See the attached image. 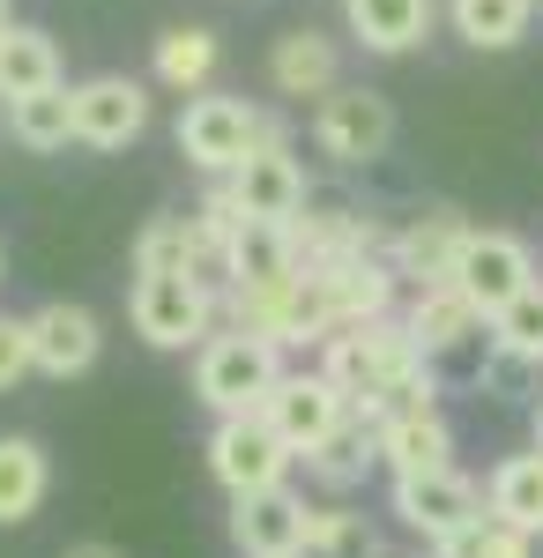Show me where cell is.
Masks as SVG:
<instances>
[{"label":"cell","mask_w":543,"mask_h":558,"mask_svg":"<svg viewBox=\"0 0 543 558\" xmlns=\"http://www.w3.org/2000/svg\"><path fill=\"white\" fill-rule=\"evenodd\" d=\"M45 447L38 439H0V529H15V521H31L45 507Z\"/></svg>","instance_id":"obj_27"},{"label":"cell","mask_w":543,"mask_h":558,"mask_svg":"<svg viewBox=\"0 0 543 558\" xmlns=\"http://www.w3.org/2000/svg\"><path fill=\"white\" fill-rule=\"evenodd\" d=\"M216 283L209 276H186V268H134V291H126V320L149 350H186L209 336L216 320Z\"/></svg>","instance_id":"obj_4"},{"label":"cell","mask_w":543,"mask_h":558,"mask_svg":"<svg viewBox=\"0 0 543 558\" xmlns=\"http://www.w3.org/2000/svg\"><path fill=\"white\" fill-rule=\"evenodd\" d=\"M23 373H38V350H31V320L0 313V395L23 380Z\"/></svg>","instance_id":"obj_32"},{"label":"cell","mask_w":543,"mask_h":558,"mask_svg":"<svg viewBox=\"0 0 543 558\" xmlns=\"http://www.w3.org/2000/svg\"><path fill=\"white\" fill-rule=\"evenodd\" d=\"M261 134H268V120L253 112L246 97H209V89H202V97L179 112V157H186L194 172H209V179H231L253 149H261Z\"/></svg>","instance_id":"obj_5"},{"label":"cell","mask_w":543,"mask_h":558,"mask_svg":"<svg viewBox=\"0 0 543 558\" xmlns=\"http://www.w3.org/2000/svg\"><path fill=\"white\" fill-rule=\"evenodd\" d=\"M8 142H15V149H31V157L68 149V142H75V89L52 83V89L15 97V105H8Z\"/></svg>","instance_id":"obj_22"},{"label":"cell","mask_w":543,"mask_h":558,"mask_svg":"<svg viewBox=\"0 0 543 558\" xmlns=\"http://www.w3.org/2000/svg\"><path fill=\"white\" fill-rule=\"evenodd\" d=\"M60 558H126V551H112V544H68Z\"/></svg>","instance_id":"obj_33"},{"label":"cell","mask_w":543,"mask_h":558,"mask_svg":"<svg viewBox=\"0 0 543 558\" xmlns=\"http://www.w3.org/2000/svg\"><path fill=\"white\" fill-rule=\"evenodd\" d=\"M536 8H543V0H536Z\"/></svg>","instance_id":"obj_38"},{"label":"cell","mask_w":543,"mask_h":558,"mask_svg":"<svg viewBox=\"0 0 543 558\" xmlns=\"http://www.w3.org/2000/svg\"><path fill=\"white\" fill-rule=\"evenodd\" d=\"M276 558H305V551H276Z\"/></svg>","instance_id":"obj_37"},{"label":"cell","mask_w":543,"mask_h":558,"mask_svg":"<svg viewBox=\"0 0 543 558\" xmlns=\"http://www.w3.org/2000/svg\"><path fill=\"white\" fill-rule=\"evenodd\" d=\"M52 83H60V45L45 31H31V23H15L0 38V105L31 97V89H52Z\"/></svg>","instance_id":"obj_24"},{"label":"cell","mask_w":543,"mask_h":558,"mask_svg":"<svg viewBox=\"0 0 543 558\" xmlns=\"http://www.w3.org/2000/svg\"><path fill=\"white\" fill-rule=\"evenodd\" d=\"M313 276H321V291L335 305V328H350V320H379L387 305H395V260L387 254H342V260H313Z\"/></svg>","instance_id":"obj_16"},{"label":"cell","mask_w":543,"mask_h":558,"mask_svg":"<svg viewBox=\"0 0 543 558\" xmlns=\"http://www.w3.org/2000/svg\"><path fill=\"white\" fill-rule=\"evenodd\" d=\"M276 387H283V343H268L253 328H224L194 357V395L209 402L216 417H246Z\"/></svg>","instance_id":"obj_2"},{"label":"cell","mask_w":543,"mask_h":558,"mask_svg":"<svg viewBox=\"0 0 543 558\" xmlns=\"http://www.w3.org/2000/svg\"><path fill=\"white\" fill-rule=\"evenodd\" d=\"M536 447H543V410H536Z\"/></svg>","instance_id":"obj_36"},{"label":"cell","mask_w":543,"mask_h":558,"mask_svg":"<svg viewBox=\"0 0 543 558\" xmlns=\"http://www.w3.org/2000/svg\"><path fill=\"white\" fill-rule=\"evenodd\" d=\"M8 31H15V23H8V0H0V38H8Z\"/></svg>","instance_id":"obj_35"},{"label":"cell","mask_w":543,"mask_h":558,"mask_svg":"<svg viewBox=\"0 0 543 558\" xmlns=\"http://www.w3.org/2000/svg\"><path fill=\"white\" fill-rule=\"evenodd\" d=\"M373 529H365V514L358 507H342V499H328V507H313V521H305V558H373Z\"/></svg>","instance_id":"obj_30"},{"label":"cell","mask_w":543,"mask_h":558,"mask_svg":"<svg viewBox=\"0 0 543 558\" xmlns=\"http://www.w3.org/2000/svg\"><path fill=\"white\" fill-rule=\"evenodd\" d=\"M492 343H499V357H514V365H543V276L514 305L492 313Z\"/></svg>","instance_id":"obj_31"},{"label":"cell","mask_w":543,"mask_h":558,"mask_svg":"<svg viewBox=\"0 0 543 558\" xmlns=\"http://www.w3.org/2000/svg\"><path fill=\"white\" fill-rule=\"evenodd\" d=\"M476 328H492V320L476 313V299H469L461 283H424L418 299H410V336L424 343V357H447V350H461Z\"/></svg>","instance_id":"obj_21"},{"label":"cell","mask_w":543,"mask_h":558,"mask_svg":"<svg viewBox=\"0 0 543 558\" xmlns=\"http://www.w3.org/2000/svg\"><path fill=\"white\" fill-rule=\"evenodd\" d=\"M313 142H321V157L335 165H373L387 157V142H395V105L379 97V89H342L335 83L321 105H313Z\"/></svg>","instance_id":"obj_7"},{"label":"cell","mask_w":543,"mask_h":558,"mask_svg":"<svg viewBox=\"0 0 543 558\" xmlns=\"http://www.w3.org/2000/svg\"><path fill=\"white\" fill-rule=\"evenodd\" d=\"M268 83L283 89V97H328L335 83H342V52H335L328 31H291V38H276V52H268Z\"/></svg>","instance_id":"obj_20"},{"label":"cell","mask_w":543,"mask_h":558,"mask_svg":"<svg viewBox=\"0 0 543 558\" xmlns=\"http://www.w3.org/2000/svg\"><path fill=\"white\" fill-rule=\"evenodd\" d=\"M291 439L268 425L261 410H246V417H216L209 432V476L239 499V492H268V484H291Z\"/></svg>","instance_id":"obj_6"},{"label":"cell","mask_w":543,"mask_h":558,"mask_svg":"<svg viewBox=\"0 0 543 558\" xmlns=\"http://www.w3.org/2000/svg\"><path fill=\"white\" fill-rule=\"evenodd\" d=\"M261 417L291 439V454L305 462L321 439H335V432L350 425V395L328 380V373H283V387L261 402Z\"/></svg>","instance_id":"obj_9"},{"label":"cell","mask_w":543,"mask_h":558,"mask_svg":"<svg viewBox=\"0 0 543 558\" xmlns=\"http://www.w3.org/2000/svg\"><path fill=\"white\" fill-rule=\"evenodd\" d=\"M373 462H379V425L350 417L335 439H321V447L305 454V476H313V484H328V492H350V484H365Z\"/></svg>","instance_id":"obj_25"},{"label":"cell","mask_w":543,"mask_h":558,"mask_svg":"<svg viewBox=\"0 0 543 558\" xmlns=\"http://www.w3.org/2000/svg\"><path fill=\"white\" fill-rule=\"evenodd\" d=\"M447 23H455L461 45H476V52H506V45L529 38L536 0H447Z\"/></svg>","instance_id":"obj_23"},{"label":"cell","mask_w":543,"mask_h":558,"mask_svg":"<svg viewBox=\"0 0 543 558\" xmlns=\"http://www.w3.org/2000/svg\"><path fill=\"white\" fill-rule=\"evenodd\" d=\"M387 507H395V521H402L410 536L439 544V536H455L461 521L484 514L492 492H476V476H461V470H424V476H395Z\"/></svg>","instance_id":"obj_8"},{"label":"cell","mask_w":543,"mask_h":558,"mask_svg":"<svg viewBox=\"0 0 543 558\" xmlns=\"http://www.w3.org/2000/svg\"><path fill=\"white\" fill-rule=\"evenodd\" d=\"M31 350H38V373L45 380H83L89 365H97V350H105V328H97V313L75 299H52L31 313Z\"/></svg>","instance_id":"obj_14"},{"label":"cell","mask_w":543,"mask_h":558,"mask_svg":"<svg viewBox=\"0 0 543 558\" xmlns=\"http://www.w3.org/2000/svg\"><path fill=\"white\" fill-rule=\"evenodd\" d=\"M373 558H418V551H395V544H379V551Z\"/></svg>","instance_id":"obj_34"},{"label":"cell","mask_w":543,"mask_h":558,"mask_svg":"<svg viewBox=\"0 0 543 558\" xmlns=\"http://www.w3.org/2000/svg\"><path fill=\"white\" fill-rule=\"evenodd\" d=\"M149 128V89L134 75H89L75 83V142L83 149H126Z\"/></svg>","instance_id":"obj_12"},{"label":"cell","mask_w":543,"mask_h":558,"mask_svg":"<svg viewBox=\"0 0 543 558\" xmlns=\"http://www.w3.org/2000/svg\"><path fill=\"white\" fill-rule=\"evenodd\" d=\"M224 320L231 328H253L268 343H328L335 336V305L321 291L313 268H298L291 283H224Z\"/></svg>","instance_id":"obj_3"},{"label":"cell","mask_w":543,"mask_h":558,"mask_svg":"<svg viewBox=\"0 0 543 558\" xmlns=\"http://www.w3.org/2000/svg\"><path fill=\"white\" fill-rule=\"evenodd\" d=\"M231 194H239V209H246V216H276V223H291V216L305 209V194H313L305 172H298V157H291V134H283V128L261 134V149L231 172Z\"/></svg>","instance_id":"obj_11"},{"label":"cell","mask_w":543,"mask_h":558,"mask_svg":"<svg viewBox=\"0 0 543 558\" xmlns=\"http://www.w3.org/2000/svg\"><path fill=\"white\" fill-rule=\"evenodd\" d=\"M342 23L365 52H410L432 38L439 0H342Z\"/></svg>","instance_id":"obj_19"},{"label":"cell","mask_w":543,"mask_h":558,"mask_svg":"<svg viewBox=\"0 0 543 558\" xmlns=\"http://www.w3.org/2000/svg\"><path fill=\"white\" fill-rule=\"evenodd\" d=\"M379 462L387 476H424V470H455V425L418 402V410H387L379 417Z\"/></svg>","instance_id":"obj_15"},{"label":"cell","mask_w":543,"mask_h":558,"mask_svg":"<svg viewBox=\"0 0 543 558\" xmlns=\"http://www.w3.org/2000/svg\"><path fill=\"white\" fill-rule=\"evenodd\" d=\"M484 492H492V514H499V521H514V529L543 536V447H529V454H506Z\"/></svg>","instance_id":"obj_26"},{"label":"cell","mask_w":543,"mask_h":558,"mask_svg":"<svg viewBox=\"0 0 543 558\" xmlns=\"http://www.w3.org/2000/svg\"><path fill=\"white\" fill-rule=\"evenodd\" d=\"M432 558H536V536H529V529H514V521H499L492 507H484L476 521H461L455 536H439Z\"/></svg>","instance_id":"obj_29"},{"label":"cell","mask_w":543,"mask_h":558,"mask_svg":"<svg viewBox=\"0 0 543 558\" xmlns=\"http://www.w3.org/2000/svg\"><path fill=\"white\" fill-rule=\"evenodd\" d=\"M469 231H476V223H461L455 209H424L418 223L395 231L387 260H395L418 291H424V283H455V260H461V246H469Z\"/></svg>","instance_id":"obj_17"},{"label":"cell","mask_w":543,"mask_h":558,"mask_svg":"<svg viewBox=\"0 0 543 558\" xmlns=\"http://www.w3.org/2000/svg\"><path fill=\"white\" fill-rule=\"evenodd\" d=\"M305 254H298V231L276 216H246L224 246V283H291Z\"/></svg>","instance_id":"obj_18"},{"label":"cell","mask_w":543,"mask_h":558,"mask_svg":"<svg viewBox=\"0 0 543 558\" xmlns=\"http://www.w3.org/2000/svg\"><path fill=\"white\" fill-rule=\"evenodd\" d=\"M305 521H313V507L298 499L291 484H268V492H239V499H231V544H239V558L305 551Z\"/></svg>","instance_id":"obj_13"},{"label":"cell","mask_w":543,"mask_h":558,"mask_svg":"<svg viewBox=\"0 0 543 558\" xmlns=\"http://www.w3.org/2000/svg\"><path fill=\"white\" fill-rule=\"evenodd\" d=\"M455 283L476 299V313L492 320L499 305H514L536 283V254H529V239H514V231H469V246H461V260H455Z\"/></svg>","instance_id":"obj_10"},{"label":"cell","mask_w":543,"mask_h":558,"mask_svg":"<svg viewBox=\"0 0 543 558\" xmlns=\"http://www.w3.org/2000/svg\"><path fill=\"white\" fill-rule=\"evenodd\" d=\"M216 75V31H202V23H179V31H165L157 38V83L179 89V97H202Z\"/></svg>","instance_id":"obj_28"},{"label":"cell","mask_w":543,"mask_h":558,"mask_svg":"<svg viewBox=\"0 0 543 558\" xmlns=\"http://www.w3.org/2000/svg\"><path fill=\"white\" fill-rule=\"evenodd\" d=\"M321 373L350 395V417L379 425L387 410H418L432 402V357L410 336V320L379 313V320H350L321 343Z\"/></svg>","instance_id":"obj_1"}]
</instances>
